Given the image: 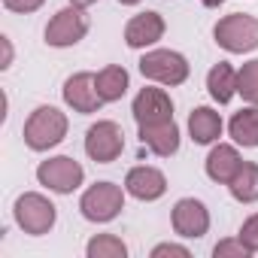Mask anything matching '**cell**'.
I'll list each match as a JSON object with an SVG mask.
<instances>
[{
  "instance_id": "1",
  "label": "cell",
  "mask_w": 258,
  "mask_h": 258,
  "mask_svg": "<svg viewBox=\"0 0 258 258\" xmlns=\"http://www.w3.org/2000/svg\"><path fill=\"white\" fill-rule=\"evenodd\" d=\"M67 137V115L55 106H37L25 121V143L34 152H46Z\"/></svg>"
},
{
  "instance_id": "2",
  "label": "cell",
  "mask_w": 258,
  "mask_h": 258,
  "mask_svg": "<svg viewBox=\"0 0 258 258\" xmlns=\"http://www.w3.org/2000/svg\"><path fill=\"white\" fill-rule=\"evenodd\" d=\"M213 37L225 52H234V55L252 52L258 49V19L246 13H231L216 25Z\"/></svg>"
},
{
  "instance_id": "3",
  "label": "cell",
  "mask_w": 258,
  "mask_h": 258,
  "mask_svg": "<svg viewBox=\"0 0 258 258\" xmlns=\"http://www.w3.org/2000/svg\"><path fill=\"white\" fill-rule=\"evenodd\" d=\"M55 219H58L55 204L49 198L37 195V191H28V195H22L16 201V222H19V228L25 234L43 237V234H49L55 228Z\"/></svg>"
},
{
  "instance_id": "4",
  "label": "cell",
  "mask_w": 258,
  "mask_h": 258,
  "mask_svg": "<svg viewBox=\"0 0 258 258\" xmlns=\"http://www.w3.org/2000/svg\"><path fill=\"white\" fill-rule=\"evenodd\" d=\"M140 73L152 82H161V85H182L188 79V61L179 52L155 49V52H146L140 58Z\"/></svg>"
},
{
  "instance_id": "5",
  "label": "cell",
  "mask_w": 258,
  "mask_h": 258,
  "mask_svg": "<svg viewBox=\"0 0 258 258\" xmlns=\"http://www.w3.org/2000/svg\"><path fill=\"white\" fill-rule=\"evenodd\" d=\"M79 210L88 222H112L121 210H124V195L118 185L112 182H94L82 201H79Z\"/></svg>"
},
{
  "instance_id": "6",
  "label": "cell",
  "mask_w": 258,
  "mask_h": 258,
  "mask_svg": "<svg viewBox=\"0 0 258 258\" xmlns=\"http://www.w3.org/2000/svg\"><path fill=\"white\" fill-rule=\"evenodd\" d=\"M85 34H88V16L82 13V7L70 4V7L58 10L55 19L49 22V28H46V43L55 46V49H67V46H76Z\"/></svg>"
},
{
  "instance_id": "7",
  "label": "cell",
  "mask_w": 258,
  "mask_h": 258,
  "mask_svg": "<svg viewBox=\"0 0 258 258\" xmlns=\"http://www.w3.org/2000/svg\"><path fill=\"white\" fill-rule=\"evenodd\" d=\"M37 179L40 185H46L49 191H58V195H70L82 185L85 179V170L79 161L67 158V155H58V158H49L37 167Z\"/></svg>"
},
{
  "instance_id": "8",
  "label": "cell",
  "mask_w": 258,
  "mask_h": 258,
  "mask_svg": "<svg viewBox=\"0 0 258 258\" xmlns=\"http://www.w3.org/2000/svg\"><path fill=\"white\" fill-rule=\"evenodd\" d=\"M124 149V134L115 121H97L85 131V152L97 164H109L121 155Z\"/></svg>"
},
{
  "instance_id": "9",
  "label": "cell",
  "mask_w": 258,
  "mask_h": 258,
  "mask_svg": "<svg viewBox=\"0 0 258 258\" xmlns=\"http://www.w3.org/2000/svg\"><path fill=\"white\" fill-rule=\"evenodd\" d=\"M134 118L140 127L146 124H161L173 118V103L167 97L164 88H140V94L134 97Z\"/></svg>"
},
{
  "instance_id": "10",
  "label": "cell",
  "mask_w": 258,
  "mask_h": 258,
  "mask_svg": "<svg viewBox=\"0 0 258 258\" xmlns=\"http://www.w3.org/2000/svg\"><path fill=\"white\" fill-rule=\"evenodd\" d=\"M170 219H173V231H176L179 237H188V240H198V237H204V234L210 231V213H207V207H204L201 201H195V198L176 201Z\"/></svg>"
},
{
  "instance_id": "11",
  "label": "cell",
  "mask_w": 258,
  "mask_h": 258,
  "mask_svg": "<svg viewBox=\"0 0 258 258\" xmlns=\"http://www.w3.org/2000/svg\"><path fill=\"white\" fill-rule=\"evenodd\" d=\"M64 100L67 106H73L76 112L88 115V112H97L103 106V97L97 91V82L91 73H76L64 82Z\"/></svg>"
},
{
  "instance_id": "12",
  "label": "cell",
  "mask_w": 258,
  "mask_h": 258,
  "mask_svg": "<svg viewBox=\"0 0 258 258\" xmlns=\"http://www.w3.org/2000/svg\"><path fill=\"white\" fill-rule=\"evenodd\" d=\"M124 188L127 195H134L137 201H158L164 191H167V179L161 170L155 167H131L124 176Z\"/></svg>"
},
{
  "instance_id": "13",
  "label": "cell",
  "mask_w": 258,
  "mask_h": 258,
  "mask_svg": "<svg viewBox=\"0 0 258 258\" xmlns=\"http://www.w3.org/2000/svg\"><path fill=\"white\" fill-rule=\"evenodd\" d=\"M161 37H164V19L158 13H140L124 25V43L131 49L155 46Z\"/></svg>"
},
{
  "instance_id": "14",
  "label": "cell",
  "mask_w": 258,
  "mask_h": 258,
  "mask_svg": "<svg viewBox=\"0 0 258 258\" xmlns=\"http://www.w3.org/2000/svg\"><path fill=\"white\" fill-rule=\"evenodd\" d=\"M140 140H143V146H149L155 155L170 158V155L179 149V127H176L173 118H170V121H161V124H146V127H140Z\"/></svg>"
},
{
  "instance_id": "15",
  "label": "cell",
  "mask_w": 258,
  "mask_h": 258,
  "mask_svg": "<svg viewBox=\"0 0 258 258\" xmlns=\"http://www.w3.org/2000/svg\"><path fill=\"white\" fill-rule=\"evenodd\" d=\"M188 131H191V140L198 146L216 143L222 137V115L216 109H210V106H198L188 115Z\"/></svg>"
},
{
  "instance_id": "16",
  "label": "cell",
  "mask_w": 258,
  "mask_h": 258,
  "mask_svg": "<svg viewBox=\"0 0 258 258\" xmlns=\"http://www.w3.org/2000/svg\"><path fill=\"white\" fill-rule=\"evenodd\" d=\"M240 155H237V149L234 146H225V143H219L213 152H210V158H207V176L213 179V182H222V185H228L231 179H234V173L240 170Z\"/></svg>"
},
{
  "instance_id": "17",
  "label": "cell",
  "mask_w": 258,
  "mask_h": 258,
  "mask_svg": "<svg viewBox=\"0 0 258 258\" xmlns=\"http://www.w3.org/2000/svg\"><path fill=\"white\" fill-rule=\"evenodd\" d=\"M228 131H231L234 143H240L246 149H255L258 146V106H246V109L234 112Z\"/></svg>"
},
{
  "instance_id": "18",
  "label": "cell",
  "mask_w": 258,
  "mask_h": 258,
  "mask_svg": "<svg viewBox=\"0 0 258 258\" xmlns=\"http://www.w3.org/2000/svg\"><path fill=\"white\" fill-rule=\"evenodd\" d=\"M207 88L213 94L216 103H228L237 91V70L228 61H219L210 73H207Z\"/></svg>"
},
{
  "instance_id": "19",
  "label": "cell",
  "mask_w": 258,
  "mask_h": 258,
  "mask_svg": "<svg viewBox=\"0 0 258 258\" xmlns=\"http://www.w3.org/2000/svg\"><path fill=\"white\" fill-rule=\"evenodd\" d=\"M94 82H97V91H100L103 103L121 100L124 91H127V70L118 67V64H109V67H103V70L94 76Z\"/></svg>"
},
{
  "instance_id": "20",
  "label": "cell",
  "mask_w": 258,
  "mask_h": 258,
  "mask_svg": "<svg viewBox=\"0 0 258 258\" xmlns=\"http://www.w3.org/2000/svg\"><path fill=\"white\" fill-rule=\"evenodd\" d=\"M228 188H231V195H234L240 204H252V201H258V164L243 161L240 170L234 173V179L228 182Z\"/></svg>"
},
{
  "instance_id": "21",
  "label": "cell",
  "mask_w": 258,
  "mask_h": 258,
  "mask_svg": "<svg viewBox=\"0 0 258 258\" xmlns=\"http://www.w3.org/2000/svg\"><path fill=\"white\" fill-rule=\"evenodd\" d=\"M88 258H124L127 255V246L115 237V234H97L91 243H88Z\"/></svg>"
},
{
  "instance_id": "22",
  "label": "cell",
  "mask_w": 258,
  "mask_h": 258,
  "mask_svg": "<svg viewBox=\"0 0 258 258\" xmlns=\"http://www.w3.org/2000/svg\"><path fill=\"white\" fill-rule=\"evenodd\" d=\"M237 91L243 94L246 103L258 106V58L240 67V73H237Z\"/></svg>"
},
{
  "instance_id": "23",
  "label": "cell",
  "mask_w": 258,
  "mask_h": 258,
  "mask_svg": "<svg viewBox=\"0 0 258 258\" xmlns=\"http://www.w3.org/2000/svg\"><path fill=\"white\" fill-rule=\"evenodd\" d=\"M213 255L216 258H249L252 252H249V246L243 240H222V243H216Z\"/></svg>"
},
{
  "instance_id": "24",
  "label": "cell",
  "mask_w": 258,
  "mask_h": 258,
  "mask_svg": "<svg viewBox=\"0 0 258 258\" xmlns=\"http://www.w3.org/2000/svg\"><path fill=\"white\" fill-rule=\"evenodd\" d=\"M240 240L249 246V252H258V213L249 216V219L243 222V228H240Z\"/></svg>"
},
{
  "instance_id": "25",
  "label": "cell",
  "mask_w": 258,
  "mask_h": 258,
  "mask_svg": "<svg viewBox=\"0 0 258 258\" xmlns=\"http://www.w3.org/2000/svg\"><path fill=\"white\" fill-rule=\"evenodd\" d=\"M46 0H4V7L13 13H37Z\"/></svg>"
},
{
  "instance_id": "26",
  "label": "cell",
  "mask_w": 258,
  "mask_h": 258,
  "mask_svg": "<svg viewBox=\"0 0 258 258\" xmlns=\"http://www.w3.org/2000/svg\"><path fill=\"white\" fill-rule=\"evenodd\" d=\"M164 255H179V258H188V249L185 246H176V243H161L152 249V258H164Z\"/></svg>"
},
{
  "instance_id": "27",
  "label": "cell",
  "mask_w": 258,
  "mask_h": 258,
  "mask_svg": "<svg viewBox=\"0 0 258 258\" xmlns=\"http://www.w3.org/2000/svg\"><path fill=\"white\" fill-rule=\"evenodd\" d=\"M4 64H0V67H10V61H13V46H10V37H4Z\"/></svg>"
},
{
  "instance_id": "28",
  "label": "cell",
  "mask_w": 258,
  "mask_h": 258,
  "mask_svg": "<svg viewBox=\"0 0 258 258\" xmlns=\"http://www.w3.org/2000/svg\"><path fill=\"white\" fill-rule=\"evenodd\" d=\"M70 4H76V7H82V10H85V7H91V4H97V0H70Z\"/></svg>"
},
{
  "instance_id": "29",
  "label": "cell",
  "mask_w": 258,
  "mask_h": 258,
  "mask_svg": "<svg viewBox=\"0 0 258 258\" xmlns=\"http://www.w3.org/2000/svg\"><path fill=\"white\" fill-rule=\"evenodd\" d=\"M201 4H204V7H222L225 0H201Z\"/></svg>"
},
{
  "instance_id": "30",
  "label": "cell",
  "mask_w": 258,
  "mask_h": 258,
  "mask_svg": "<svg viewBox=\"0 0 258 258\" xmlns=\"http://www.w3.org/2000/svg\"><path fill=\"white\" fill-rule=\"evenodd\" d=\"M118 4H124V7H134V4H140V0H118Z\"/></svg>"
}]
</instances>
